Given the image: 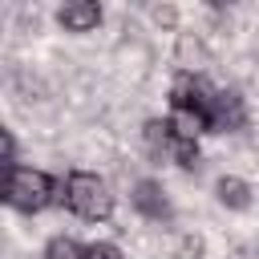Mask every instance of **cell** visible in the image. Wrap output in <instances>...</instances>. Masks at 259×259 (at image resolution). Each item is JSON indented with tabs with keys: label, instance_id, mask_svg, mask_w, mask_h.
<instances>
[{
	"label": "cell",
	"instance_id": "6da1fadb",
	"mask_svg": "<svg viewBox=\"0 0 259 259\" xmlns=\"http://www.w3.org/2000/svg\"><path fill=\"white\" fill-rule=\"evenodd\" d=\"M57 198V178L45 174V170H32V166H16L8 170V182H4V202L12 210H24V214H36L45 206H53Z\"/></svg>",
	"mask_w": 259,
	"mask_h": 259
},
{
	"label": "cell",
	"instance_id": "7a4b0ae2",
	"mask_svg": "<svg viewBox=\"0 0 259 259\" xmlns=\"http://www.w3.org/2000/svg\"><path fill=\"white\" fill-rule=\"evenodd\" d=\"M65 206H69L77 219H85V223H105V219L113 214V194H109V186H105L97 174L73 170L69 182H65Z\"/></svg>",
	"mask_w": 259,
	"mask_h": 259
},
{
	"label": "cell",
	"instance_id": "3957f363",
	"mask_svg": "<svg viewBox=\"0 0 259 259\" xmlns=\"http://www.w3.org/2000/svg\"><path fill=\"white\" fill-rule=\"evenodd\" d=\"M146 142H150V150H154V154L174 158L182 170H194V166H198V142H190V138L174 134V130H170V121H146Z\"/></svg>",
	"mask_w": 259,
	"mask_h": 259
},
{
	"label": "cell",
	"instance_id": "277c9868",
	"mask_svg": "<svg viewBox=\"0 0 259 259\" xmlns=\"http://www.w3.org/2000/svg\"><path fill=\"white\" fill-rule=\"evenodd\" d=\"M130 202H134V210H138L142 219H150V223H166V219L174 214L170 202H166V194H162V186H158L154 178H142V182L134 186Z\"/></svg>",
	"mask_w": 259,
	"mask_h": 259
},
{
	"label": "cell",
	"instance_id": "5b68a950",
	"mask_svg": "<svg viewBox=\"0 0 259 259\" xmlns=\"http://www.w3.org/2000/svg\"><path fill=\"white\" fill-rule=\"evenodd\" d=\"M247 125V105L235 89H219L214 101V117H210V134H227V130H243Z\"/></svg>",
	"mask_w": 259,
	"mask_h": 259
},
{
	"label": "cell",
	"instance_id": "8992f818",
	"mask_svg": "<svg viewBox=\"0 0 259 259\" xmlns=\"http://www.w3.org/2000/svg\"><path fill=\"white\" fill-rule=\"evenodd\" d=\"M57 24H61L65 32H93V28L101 24V4H93V0H73V4H65V8L57 12Z\"/></svg>",
	"mask_w": 259,
	"mask_h": 259
},
{
	"label": "cell",
	"instance_id": "52a82bcc",
	"mask_svg": "<svg viewBox=\"0 0 259 259\" xmlns=\"http://www.w3.org/2000/svg\"><path fill=\"white\" fill-rule=\"evenodd\" d=\"M214 194H219V202L231 206V210H247V206H251V186H247L243 178H235V174H223V178L214 182Z\"/></svg>",
	"mask_w": 259,
	"mask_h": 259
},
{
	"label": "cell",
	"instance_id": "ba28073f",
	"mask_svg": "<svg viewBox=\"0 0 259 259\" xmlns=\"http://www.w3.org/2000/svg\"><path fill=\"white\" fill-rule=\"evenodd\" d=\"M45 259H89V247H81L77 239H65V235H57V239H49V247H45Z\"/></svg>",
	"mask_w": 259,
	"mask_h": 259
},
{
	"label": "cell",
	"instance_id": "9c48e42d",
	"mask_svg": "<svg viewBox=\"0 0 259 259\" xmlns=\"http://www.w3.org/2000/svg\"><path fill=\"white\" fill-rule=\"evenodd\" d=\"M89 259H125L117 243H89Z\"/></svg>",
	"mask_w": 259,
	"mask_h": 259
},
{
	"label": "cell",
	"instance_id": "30bf717a",
	"mask_svg": "<svg viewBox=\"0 0 259 259\" xmlns=\"http://www.w3.org/2000/svg\"><path fill=\"white\" fill-rule=\"evenodd\" d=\"M4 170H16V142L8 130H4Z\"/></svg>",
	"mask_w": 259,
	"mask_h": 259
}]
</instances>
